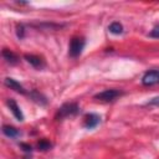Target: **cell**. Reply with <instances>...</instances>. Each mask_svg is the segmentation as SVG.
I'll return each instance as SVG.
<instances>
[{"label":"cell","mask_w":159,"mask_h":159,"mask_svg":"<svg viewBox=\"0 0 159 159\" xmlns=\"http://www.w3.org/2000/svg\"><path fill=\"white\" fill-rule=\"evenodd\" d=\"M80 112V107L77 103H73V102H67L65 104H62L58 111H57V114H56V119H63V118H67V117H71V116H76L77 113Z\"/></svg>","instance_id":"6da1fadb"},{"label":"cell","mask_w":159,"mask_h":159,"mask_svg":"<svg viewBox=\"0 0 159 159\" xmlns=\"http://www.w3.org/2000/svg\"><path fill=\"white\" fill-rule=\"evenodd\" d=\"M84 45H86V41L83 37H80V36H75L71 39L70 41V45H68V55L71 57H78L83 48H84Z\"/></svg>","instance_id":"7a4b0ae2"},{"label":"cell","mask_w":159,"mask_h":159,"mask_svg":"<svg viewBox=\"0 0 159 159\" xmlns=\"http://www.w3.org/2000/svg\"><path fill=\"white\" fill-rule=\"evenodd\" d=\"M120 96H123V92L120 89H116V88H112V89H104L97 94H94V99L97 101H101V102H114L117 98H119Z\"/></svg>","instance_id":"3957f363"},{"label":"cell","mask_w":159,"mask_h":159,"mask_svg":"<svg viewBox=\"0 0 159 159\" xmlns=\"http://www.w3.org/2000/svg\"><path fill=\"white\" fill-rule=\"evenodd\" d=\"M142 83L144 86H154L159 83V70H150L145 72L142 77Z\"/></svg>","instance_id":"277c9868"},{"label":"cell","mask_w":159,"mask_h":159,"mask_svg":"<svg viewBox=\"0 0 159 159\" xmlns=\"http://www.w3.org/2000/svg\"><path fill=\"white\" fill-rule=\"evenodd\" d=\"M101 122V117L96 113H88L84 116V119H83V125L88 129H93L96 128Z\"/></svg>","instance_id":"5b68a950"},{"label":"cell","mask_w":159,"mask_h":159,"mask_svg":"<svg viewBox=\"0 0 159 159\" xmlns=\"http://www.w3.org/2000/svg\"><path fill=\"white\" fill-rule=\"evenodd\" d=\"M24 58L32 66V67H35V68H43L45 67V60L42 58V57H40V56H37V55H25L24 56Z\"/></svg>","instance_id":"8992f818"},{"label":"cell","mask_w":159,"mask_h":159,"mask_svg":"<svg viewBox=\"0 0 159 159\" xmlns=\"http://www.w3.org/2000/svg\"><path fill=\"white\" fill-rule=\"evenodd\" d=\"M4 83H5V86L6 87H9V88H11V89H14L15 92H17V93H21V94H26L27 92H26V89L24 88V86L22 84H20V82H17L16 80H14V78H10V77H6L5 78V81H4Z\"/></svg>","instance_id":"52a82bcc"},{"label":"cell","mask_w":159,"mask_h":159,"mask_svg":"<svg viewBox=\"0 0 159 159\" xmlns=\"http://www.w3.org/2000/svg\"><path fill=\"white\" fill-rule=\"evenodd\" d=\"M6 104L9 106L11 113L14 114V117H15L19 122H22V120H24V113H22V111L20 109L19 104H17L14 99H7V101H6Z\"/></svg>","instance_id":"ba28073f"},{"label":"cell","mask_w":159,"mask_h":159,"mask_svg":"<svg viewBox=\"0 0 159 159\" xmlns=\"http://www.w3.org/2000/svg\"><path fill=\"white\" fill-rule=\"evenodd\" d=\"M2 57H4V60H5L7 63H10V65H15V63H17V61H19L17 56H16L11 50H7V48H4V50H2Z\"/></svg>","instance_id":"9c48e42d"},{"label":"cell","mask_w":159,"mask_h":159,"mask_svg":"<svg viewBox=\"0 0 159 159\" xmlns=\"http://www.w3.org/2000/svg\"><path fill=\"white\" fill-rule=\"evenodd\" d=\"M2 133L9 138H17L19 135H21V132L11 125H2Z\"/></svg>","instance_id":"30bf717a"},{"label":"cell","mask_w":159,"mask_h":159,"mask_svg":"<svg viewBox=\"0 0 159 159\" xmlns=\"http://www.w3.org/2000/svg\"><path fill=\"white\" fill-rule=\"evenodd\" d=\"M108 30H109V32L111 34H113V35H120V34H123V25L120 24V22H118V21H114V22H112L109 26H108Z\"/></svg>","instance_id":"8fae6325"},{"label":"cell","mask_w":159,"mask_h":159,"mask_svg":"<svg viewBox=\"0 0 159 159\" xmlns=\"http://www.w3.org/2000/svg\"><path fill=\"white\" fill-rule=\"evenodd\" d=\"M30 97L35 101V102H37L39 104H45L47 101H46V98L41 94V93H39L37 91H32L31 93H30Z\"/></svg>","instance_id":"7c38bea8"},{"label":"cell","mask_w":159,"mask_h":159,"mask_svg":"<svg viewBox=\"0 0 159 159\" xmlns=\"http://www.w3.org/2000/svg\"><path fill=\"white\" fill-rule=\"evenodd\" d=\"M51 147H52V144H51L47 139H41V140L37 143V148L41 149V150H48Z\"/></svg>","instance_id":"4fadbf2b"},{"label":"cell","mask_w":159,"mask_h":159,"mask_svg":"<svg viewBox=\"0 0 159 159\" xmlns=\"http://www.w3.org/2000/svg\"><path fill=\"white\" fill-rule=\"evenodd\" d=\"M149 36L150 37H154V39H159V24L153 27V30L149 32Z\"/></svg>","instance_id":"5bb4252c"},{"label":"cell","mask_w":159,"mask_h":159,"mask_svg":"<svg viewBox=\"0 0 159 159\" xmlns=\"http://www.w3.org/2000/svg\"><path fill=\"white\" fill-rule=\"evenodd\" d=\"M147 104H148V106H157V107H159V96L150 98V99L147 102Z\"/></svg>","instance_id":"9a60e30c"},{"label":"cell","mask_w":159,"mask_h":159,"mask_svg":"<svg viewBox=\"0 0 159 159\" xmlns=\"http://www.w3.org/2000/svg\"><path fill=\"white\" fill-rule=\"evenodd\" d=\"M20 147L26 152V153H31L32 152V148H31V145H29V144H25V143H21L20 144Z\"/></svg>","instance_id":"2e32d148"},{"label":"cell","mask_w":159,"mask_h":159,"mask_svg":"<svg viewBox=\"0 0 159 159\" xmlns=\"http://www.w3.org/2000/svg\"><path fill=\"white\" fill-rule=\"evenodd\" d=\"M24 36V26L22 25H17V37L22 39Z\"/></svg>","instance_id":"e0dca14e"}]
</instances>
